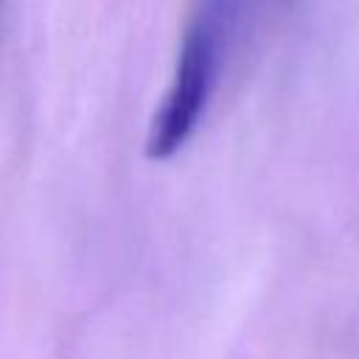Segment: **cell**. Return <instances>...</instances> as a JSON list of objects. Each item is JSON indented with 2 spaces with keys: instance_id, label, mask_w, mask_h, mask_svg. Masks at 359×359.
Returning a JSON list of instances; mask_svg holds the SVG:
<instances>
[{
  "instance_id": "1",
  "label": "cell",
  "mask_w": 359,
  "mask_h": 359,
  "mask_svg": "<svg viewBox=\"0 0 359 359\" xmlns=\"http://www.w3.org/2000/svg\"><path fill=\"white\" fill-rule=\"evenodd\" d=\"M241 8L244 0H196L168 90L149 123L146 154L151 160L174 157L194 137L216 90Z\"/></svg>"
}]
</instances>
